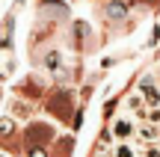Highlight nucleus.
Wrapping results in <instances>:
<instances>
[{
  "mask_svg": "<svg viewBox=\"0 0 160 157\" xmlns=\"http://www.w3.org/2000/svg\"><path fill=\"white\" fill-rule=\"evenodd\" d=\"M137 92L142 95V101H145V107H160V86H157V77L154 74H145L142 80H139V86H137Z\"/></svg>",
  "mask_w": 160,
  "mask_h": 157,
  "instance_id": "1",
  "label": "nucleus"
},
{
  "mask_svg": "<svg viewBox=\"0 0 160 157\" xmlns=\"http://www.w3.org/2000/svg\"><path fill=\"white\" fill-rule=\"evenodd\" d=\"M133 142H142V145H160V128L151 122H139L137 134H133Z\"/></svg>",
  "mask_w": 160,
  "mask_h": 157,
  "instance_id": "2",
  "label": "nucleus"
},
{
  "mask_svg": "<svg viewBox=\"0 0 160 157\" xmlns=\"http://www.w3.org/2000/svg\"><path fill=\"white\" fill-rule=\"evenodd\" d=\"M133 134H137V122H133V119L122 116V119L113 122V136H119V142H131Z\"/></svg>",
  "mask_w": 160,
  "mask_h": 157,
  "instance_id": "3",
  "label": "nucleus"
},
{
  "mask_svg": "<svg viewBox=\"0 0 160 157\" xmlns=\"http://www.w3.org/2000/svg\"><path fill=\"white\" fill-rule=\"evenodd\" d=\"M125 110H131L133 119H139V122H145V116H148V107H145V101H142L139 92H133V95L125 98Z\"/></svg>",
  "mask_w": 160,
  "mask_h": 157,
  "instance_id": "4",
  "label": "nucleus"
},
{
  "mask_svg": "<svg viewBox=\"0 0 160 157\" xmlns=\"http://www.w3.org/2000/svg\"><path fill=\"white\" fill-rule=\"evenodd\" d=\"M113 154H116V157H137V145H133V140H131V142H119Z\"/></svg>",
  "mask_w": 160,
  "mask_h": 157,
  "instance_id": "5",
  "label": "nucleus"
},
{
  "mask_svg": "<svg viewBox=\"0 0 160 157\" xmlns=\"http://www.w3.org/2000/svg\"><path fill=\"white\" fill-rule=\"evenodd\" d=\"M145 122H151V125H157V128H160V107H151L148 116H145Z\"/></svg>",
  "mask_w": 160,
  "mask_h": 157,
  "instance_id": "6",
  "label": "nucleus"
},
{
  "mask_svg": "<svg viewBox=\"0 0 160 157\" xmlns=\"http://www.w3.org/2000/svg\"><path fill=\"white\" fill-rule=\"evenodd\" d=\"M142 157H160V145H145L142 148Z\"/></svg>",
  "mask_w": 160,
  "mask_h": 157,
  "instance_id": "7",
  "label": "nucleus"
},
{
  "mask_svg": "<svg viewBox=\"0 0 160 157\" xmlns=\"http://www.w3.org/2000/svg\"><path fill=\"white\" fill-rule=\"evenodd\" d=\"M6 130H12V122H0V134H6Z\"/></svg>",
  "mask_w": 160,
  "mask_h": 157,
  "instance_id": "8",
  "label": "nucleus"
},
{
  "mask_svg": "<svg viewBox=\"0 0 160 157\" xmlns=\"http://www.w3.org/2000/svg\"><path fill=\"white\" fill-rule=\"evenodd\" d=\"M30 157H45V151L42 148H30Z\"/></svg>",
  "mask_w": 160,
  "mask_h": 157,
  "instance_id": "9",
  "label": "nucleus"
}]
</instances>
